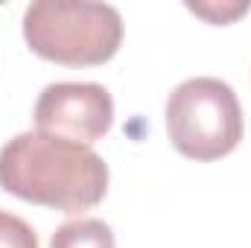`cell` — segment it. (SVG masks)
I'll return each instance as SVG.
<instances>
[{"instance_id":"1","label":"cell","mask_w":251,"mask_h":248,"mask_svg":"<svg viewBox=\"0 0 251 248\" xmlns=\"http://www.w3.org/2000/svg\"><path fill=\"white\" fill-rule=\"evenodd\" d=\"M0 190L29 204L82 213L105 198L108 164L91 146L35 128L3 143Z\"/></svg>"},{"instance_id":"2","label":"cell","mask_w":251,"mask_h":248,"mask_svg":"<svg viewBox=\"0 0 251 248\" xmlns=\"http://www.w3.org/2000/svg\"><path fill=\"white\" fill-rule=\"evenodd\" d=\"M24 38L47 62L91 67L114 59L123 41V18L111 3L38 0L24 12Z\"/></svg>"},{"instance_id":"3","label":"cell","mask_w":251,"mask_h":248,"mask_svg":"<svg viewBox=\"0 0 251 248\" xmlns=\"http://www.w3.org/2000/svg\"><path fill=\"white\" fill-rule=\"evenodd\" d=\"M167 137L190 161H219L243 140V108L234 88L216 76L181 82L167 99Z\"/></svg>"},{"instance_id":"4","label":"cell","mask_w":251,"mask_h":248,"mask_svg":"<svg viewBox=\"0 0 251 248\" xmlns=\"http://www.w3.org/2000/svg\"><path fill=\"white\" fill-rule=\"evenodd\" d=\"M35 128L91 146L114 123V99L97 82H53L35 102Z\"/></svg>"},{"instance_id":"5","label":"cell","mask_w":251,"mask_h":248,"mask_svg":"<svg viewBox=\"0 0 251 248\" xmlns=\"http://www.w3.org/2000/svg\"><path fill=\"white\" fill-rule=\"evenodd\" d=\"M50 248H114V231L102 219L79 216L56 228Z\"/></svg>"},{"instance_id":"6","label":"cell","mask_w":251,"mask_h":248,"mask_svg":"<svg viewBox=\"0 0 251 248\" xmlns=\"http://www.w3.org/2000/svg\"><path fill=\"white\" fill-rule=\"evenodd\" d=\"M0 248H38V234L21 216L0 210Z\"/></svg>"},{"instance_id":"7","label":"cell","mask_w":251,"mask_h":248,"mask_svg":"<svg viewBox=\"0 0 251 248\" xmlns=\"http://www.w3.org/2000/svg\"><path fill=\"white\" fill-rule=\"evenodd\" d=\"M187 9L193 15L204 18L207 24H231L237 18H243L251 9L249 0H228V3H216V0H207V3H187Z\"/></svg>"}]
</instances>
